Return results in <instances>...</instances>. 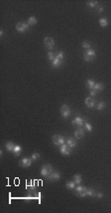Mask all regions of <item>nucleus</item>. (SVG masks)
Wrapping results in <instances>:
<instances>
[{"instance_id": "10", "label": "nucleus", "mask_w": 111, "mask_h": 213, "mask_svg": "<svg viewBox=\"0 0 111 213\" xmlns=\"http://www.w3.org/2000/svg\"><path fill=\"white\" fill-rule=\"evenodd\" d=\"M84 119L82 118V117H80V116H78V117H76L74 120H72V125L74 126H76V127H82L83 125H84Z\"/></svg>"}, {"instance_id": "32", "label": "nucleus", "mask_w": 111, "mask_h": 213, "mask_svg": "<svg viewBox=\"0 0 111 213\" xmlns=\"http://www.w3.org/2000/svg\"><path fill=\"white\" fill-rule=\"evenodd\" d=\"M96 94H97V91H96V90H94V89H91V90H90V96H91V97L95 96Z\"/></svg>"}, {"instance_id": "11", "label": "nucleus", "mask_w": 111, "mask_h": 213, "mask_svg": "<svg viewBox=\"0 0 111 213\" xmlns=\"http://www.w3.org/2000/svg\"><path fill=\"white\" fill-rule=\"evenodd\" d=\"M74 137H76V139H82L83 137H84V129H83L82 127H78V128L76 130V132H74Z\"/></svg>"}, {"instance_id": "19", "label": "nucleus", "mask_w": 111, "mask_h": 213, "mask_svg": "<svg viewBox=\"0 0 111 213\" xmlns=\"http://www.w3.org/2000/svg\"><path fill=\"white\" fill-rule=\"evenodd\" d=\"M28 24L30 25V26H33V25H36L37 24V18L36 17H34V16H31L29 19H28Z\"/></svg>"}, {"instance_id": "13", "label": "nucleus", "mask_w": 111, "mask_h": 213, "mask_svg": "<svg viewBox=\"0 0 111 213\" xmlns=\"http://www.w3.org/2000/svg\"><path fill=\"white\" fill-rule=\"evenodd\" d=\"M85 104L88 108H92L95 105V100L92 97H87V98H85Z\"/></svg>"}, {"instance_id": "7", "label": "nucleus", "mask_w": 111, "mask_h": 213, "mask_svg": "<svg viewBox=\"0 0 111 213\" xmlns=\"http://www.w3.org/2000/svg\"><path fill=\"white\" fill-rule=\"evenodd\" d=\"M70 151H72V148L68 145H66V143L64 145L60 146V152L64 156H68L70 154Z\"/></svg>"}, {"instance_id": "31", "label": "nucleus", "mask_w": 111, "mask_h": 213, "mask_svg": "<svg viewBox=\"0 0 111 213\" xmlns=\"http://www.w3.org/2000/svg\"><path fill=\"white\" fill-rule=\"evenodd\" d=\"M56 58L60 60H64V53L62 52H60L58 54H56Z\"/></svg>"}, {"instance_id": "30", "label": "nucleus", "mask_w": 111, "mask_h": 213, "mask_svg": "<svg viewBox=\"0 0 111 213\" xmlns=\"http://www.w3.org/2000/svg\"><path fill=\"white\" fill-rule=\"evenodd\" d=\"M82 47L84 49H86V50H88L89 48H90V44H89V42H87V41H84L82 43Z\"/></svg>"}, {"instance_id": "22", "label": "nucleus", "mask_w": 111, "mask_h": 213, "mask_svg": "<svg viewBox=\"0 0 111 213\" xmlns=\"http://www.w3.org/2000/svg\"><path fill=\"white\" fill-rule=\"evenodd\" d=\"M99 25L101 27H103V28L107 27L108 26V21H107V19H106V18H101V19L99 20Z\"/></svg>"}, {"instance_id": "14", "label": "nucleus", "mask_w": 111, "mask_h": 213, "mask_svg": "<svg viewBox=\"0 0 111 213\" xmlns=\"http://www.w3.org/2000/svg\"><path fill=\"white\" fill-rule=\"evenodd\" d=\"M48 178L50 180H58L60 178V172H53L49 176H48Z\"/></svg>"}, {"instance_id": "34", "label": "nucleus", "mask_w": 111, "mask_h": 213, "mask_svg": "<svg viewBox=\"0 0 111 213\" xmlns=\"http://www.w3.org/2000/svg\"><path fill=\"white\" fill-rule=\"evenodd\" d=\"M102 11H103V8H102V7H99V8H98V13H102Z\"/></svg>"}, {"instance_id": "1", "label": "nucleus", "mask_w": 111, "mask_h": 213, "mask_svg": "<svg viewBox=\"0 0 111 213\" xmlns=\"http://www.w3.org/2000/svg\"><path fill=\"white\" fill-rule=\"evenodd\" d=\"M52 172H53V168H52V166H51V164H44V166H42V168H41V174H42L43 176H45V178H48Z\"/></svg>"}, {"instance_id": "23", "label": "nucleus", "mask_w": 111, "mask_h": 213, "mask_svg": "<svg viewBox=\"0 0 111 213\" xmlns=\"http://www.w3.org/2000/svg\"><path fill=\"white\" fill-rule=\"evenodd\" d=\"M56 58V54L53 53V52H49V53H48V58H49V60H50L51 62L55 60Z\"/></svg>"}, {"instance_id": "6", "label": "nucleus", "mask_w": 111, "mask_h": 213, "mask_svg": "<svg viewBox=\"0 0 111 213\" xmlns=\"http://www.w3.org/2000/svg\"><path fill=\"white\" fill-rule=\"evenodd\" d=\"M29 27H30V25H29L28 23H25V22H19V23H17V25H16V30H17L18 32H20V33H24V32H27L28 30H29Z\"/></svg>"}, {"instance_id": "29", "label": "nucleus", "mask_w": 111, "mask_h": 213, "mask_svg": "<svg viewBox=\"0 0 111 213\" xmlns=\"http://www.w3.org/2000/svg\"><path fill=\"white\" fill-rule=\"evenodd\" d=\"M104 107H105V103L101 101V102H99V103L97 104V107H96V108H97V110H102Z\"/></svg>"}, {"instance_id": "16", "label": "nucleus", "mask_w": 111, "mask_h": 213, "mask_svg": "<svg viewBox=\"0 0 111 213\" xmlns=\"http://www.w3.org/2000/svg\"><path fill=\"white\" fill-rule=\"evenodd\" d=\"M62 62H64V60H58V58H56V60L54 62H52L51 64H52V66L53 68H58V66H60L62 64Z\"/></svg>"}, {"instance_id": "9", "label": "nucleus", "mask_w": 111, "mask_h": 213, "mask_svg": "<svg viewBox=\"0 0 111 213\" xmlns=\"http://www.w3.org/2000/svg\"><path fill=\"white\" fill-rule=\"evenodd\" d=\"M33 162V160L30 159V158H23L22 160L19 162V164L22 166V168H29Z\"/></svg>"}, {"instance_id": "15", "label": "nucleus", "mask_w": 111, "mask_h": 213, "mask_svg": "<svg viewBox=\"0 0 111 213\" xmlns=\"http://www.w3.org/2000/svg\"><path fill=\"white\" fill-rule=\"evenodd\" d=\"M15 146H16V145H15L13 142H7L6 145H5V148H6V150L9 151V152H13Z\"/></svg>"}, {"instance_id": "3", "label": "nucleus", "mask_w": 111, "mask_h": 213, "mask_svg": "<svg viewBox=\"0 0 111 213\" xmlns=\"http://www.w3.org/2000/svg\"><path fill=\"white\" fill-rule=\"evenodd\" d=\"M52 140H53V143L56 146H62L66 143V139L62 135H54L52 137Z\"/></svg>"}, {"instance_id": "27", "label": "nucleus", "mask_w": 111, "mask_h": 213, "mask_svg": "<svg viewBox=\"0 0 111 213\" xmlns=\"http://www.w3.org/2000/svg\"><path fill=\"white\" fill-rule=\"evenodd\" d=\"M88 195L89 196H96V191L93 188H88Z\"/></svg>"}, {"instance_id": "5", "label": "nucleus", "mask_w": 111, "mask_h": 213, "mask_svg": "<svg viewBox=\"0 0 111 213\" xmlns=\"http://www.w3.org/2000/svg\"><path fill=\"white\" fill-rule=\"evenodd\" d=\"M74 190H76V194L80 197H84V196L88 195V189L84 186H80V184H78V186H76Z\"/></svg>"}, {"instance_id": "12", "label": "nucleus", "mask_w": 111, "mask_h": 213, "mask_svg": "<svg viewBox=\"0 0 111 213\" xmlns=\"http://www.w3.org/2000/svg\"><path fill=\"white\" fill-rule=\"evenodd\" d=\"M66 144L68 145V146L72 149V148H74V147L76 146V139H74V138H72V137H68V138L66 139Z\"/></svg>"}, {"instance_id": "24", "label": "nucleus", "mask_w": 111, "mask_h": 213, "mask_svg": "<svg viewBox=\"0 0 111 213\" xmlns=\"http://www.w3.org/2000/svg\"><path fill=\"white\" fill-rule=\"evenodd\" d=\"M66 186L68 189H74L76 188V182H66Z\"/></svg>"}, {"instance_id": "17", "label": "nucleus", "mask_w": 111, "mask_h": 213, "mask_svg": "<svg viewBox=\"0 0 111 213\" xmlns=\"http://www.w3.org/2000/svg\"><path fill=\"white\" fill-rule=\"evenodd\" d=\"M21 151H22V148H21V146H19V145H16L12 153L14 154V156H16V157H17V156H19V155H20Z\"/></svg>"}, {"instance_id": "20", "label": "nucleus", "mask_w": 111, "mask_h": 213, "mask_svg": "<svg viewBox=\"0 0 111 213\" xmlns=\"http://www.w3.org/2000/svg\"><path fill=\"white\" fill-rule=\"evenodd\" d=\"M74 182H76V184H80L82 182V176L80 174H74Z\"/></svg>"}, {"instance_id": "18", "label": "nucleus", "mask_w": 111, "mask_h": 213, "mask_svg": "<svg viewBox=\"0 0 111 213\" xmlns=\"http://www.w3.org/2000/svg\"><path fill=\"white\" fill-rule=\"evenodd\" d=\"M95 81L92 80H86V86L91 90V89H93V87H94V85H95Z\"/></svg>"}, {"instance_id": "26", "label": "nucleus", "mask_w": 111, "mask_h": 213, "mask_svg": "<svg viewBox=\"0 0 111 213\" xmlns=\"http://www.w3.org/2000/svg\"><path fill=\"white\" fill-rule=\"evenodd\" d=\"M97 5H98V2H97V1H89V2H87V6L90 7V8L96 7Z\"/></svg>"}, {"instance_id": "25", "label": "nucleus", "mask_w": 111, "mask_h": 213, "mask_svg": "<svg viewBox=\"0 0 111 213\" xmlns=\"http://www.w3.org/2000/svg\"><path fill=\"white\" fill-rule=\"evenodd\" d=\"M83 126H84V128H85L88 132H91V131H92V126H91L90 123H88L86 120L84 121V125H83Z\"/></svg>"}, {"instance_id": "21", "label": "nucleus", "mask_w": 111, "mask_h": 213, "mask_svg": "<svg viewBox=\"0 0 111 213\" xmlns=\"http://www.w3.org/2000/svg\"><path fill=\"white\" fill-rule=\"evenodd\" d=\"M103 88H104V85H103L102 83H97V82L95 83V85H94V87H93V89L96 90L97 92H98V91H101Z\"/></svg>"}, {"instance_id": "2", "label": "nucleus", "mask_w": 111, "mask_h": 213, "mask_svg": "<svg viewBox=\"0 0 111 213\" xmlns=\"http://www.w3.org/2000/svg\"><path fill=\"white\" fill-rule=\"evenodd\" d=\"M95 51L92 49H88L86 50V52L83 54V58L85 62H91L94 58H95Z\"/></svg>"}, {"instance_id": "35", "label": "nucleus", "mask_w": 111, "mask_h": 213, "mask_svg": "<svg viewBox=\"0 0 111 213\" xmlns=\"http://www.w3.org/2000/svg\"><path fill=\"white\" fill-rule=\"evenodd\" d=\"M3 34H4V32L1 30V31H0V36H3Z\"/></svg>"}, {"instance_id": "33", "label": "nucleus", "mask_w": 111, "mask_h": 213, "mask_svg": "<svg viewBox=\"0 0 111 213\" xmlns=\"http://www.w3.org/2000/svg\"><path fill=\"white\" fill-rule=\"evenodd\" d=\"M96 196H97L98 198H102V197H103V193H102V192H97V193H96Z\"/></svg>"}, {"instance_id": "4", "label": "nucleus", "mask_w": 111, "mask_h": 213, "mask_svg": "<svg viewBox=\"0 0 111 213\" xmlns=\"http://www.w3.org/2000/svg\"><path fill=\"white\" fill-rule=\"evenodd\" d=\"M44 45H45V47H46L49 51H52V50L54 49V47H55V41H54V39L51 38V37H46V38L44 39Z\"/></svg>"}, {"instance_id": "28", "label": "nucleus", "mask_w": 111, "mask_h": 213, "mask_svg": "<svg viewBox=\"0 0 111 213\" xmlns=\"http://www.w3.org/2000/svg\"><path fill=\"white\" fill-rule=\"evenodd\" d=\"M40 157H41V155H40L39 153H35V154H33V155H32L31 159H32L33 160H38Z\"/></svg>"}, {"instance_id": "8", "label": "nucleus", "mask_w": 111, "mask_h": 213, "mask_svg": "<svg viewBox=\"0 0 111 213\" xmlns=\"http://www.w3.org/2000/svg\"><path fill=\"white\" fill-rule=\"evenodd\" d=\"M70 113H72V111H70V107L68 105H62L60 107V114H62V116L64 118H68L70 115Z\"/></svg>"}]
</instances>
